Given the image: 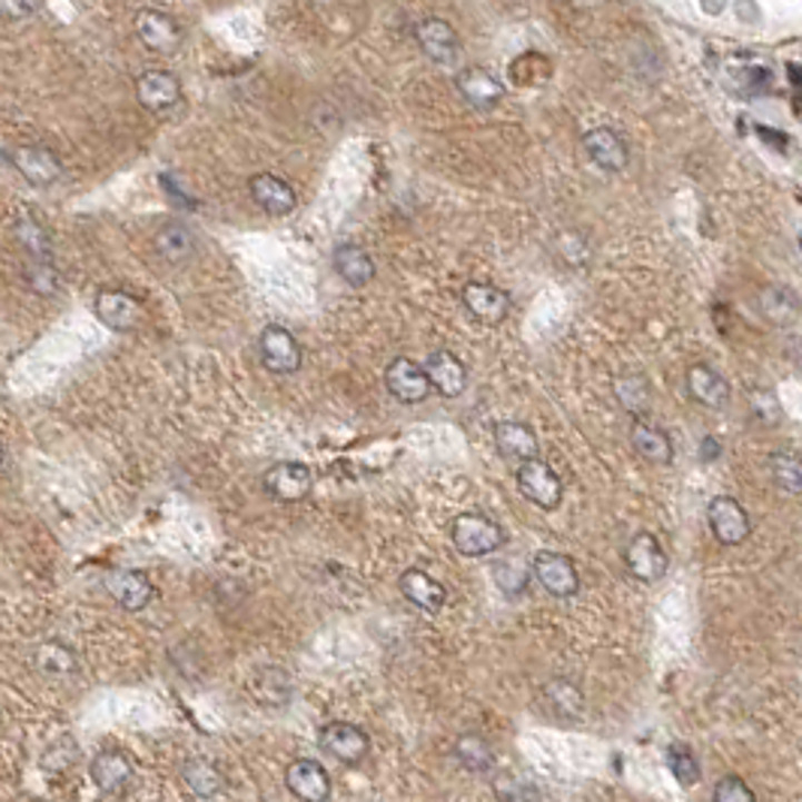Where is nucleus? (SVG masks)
<instances>
[{
    "label": "nucleus",
    "instance_id": "f257e3e1",
    "mask_svg": "<svg viewBox=\"0 0 802 802\" xmlns=\"http://www.w3.org/2000/svg\"><path fill=\"white\" fill-rule=\"evenodd\" d=\"M453 546L468 558H483V555L498 553L507 543V534L498 522L483 516V513H462L453 519Z\"/></svg>",
    "mask_w": 802,
    "mask_h": 802
},
{
    "label": "nucleus",
    "instance_id": "f03ea898",
    "mask_svg": "<svg viewBox=\"0 0 802 802\" xmlns=\"http://www.w3.org/2000/svg\"><path fill=\"white\" fill-rule=\"evenodd\" d=\"M10 167L33 188H52L63 178L61 157L46 146H16L3 151Z\"/></svg>",
    "mask_w": 802,
    "mask_h": 802
},
{
    "label": "nucleus",
    "instance_id": "7ed1b4c3",
    "mask_svg": "<svg viewBox=\"0 0 802 802\" xmlns=\"http://www.w3.org/2000/svg\"><path fill=\"white\" fill-rule=\"evenodd\" d=\"M516 486H519L522 498H528L541 511H555L564 498L562 477L541 458L522 462L516 468Z\"/></svg>",
    "mask_w": 802,
    "mask_h": 802
},
{
    "label": "nucleus",
    "instance_id": "20e7f679",
    "mask_svg": "<svg viewBox=\"0 0 802 802\" xmlns=\"http://www.w3.org/2000/svg\"><path fill=\"white\" fill-rule=\"evenodd\" d=\"M625 564H627V573L634 576L636 583H657L670 567V558H667V549L661 546L655 534L648 532H640L631 537V543L625 546Z\"/></svg>",
    "mask_w": 802,
    "mask_h": 802
},
{
    "label": "nucleus",
    "instance_id": "39448f33",
    "mask_svg": "<svg viewBox=\"0 0 802 802\" xmlns=\"http://www.w3.org/2000/svg\"><path fill=\"white\" fill-rule=\"evenodd\" d=\"M260 359L271 375H296L303 368V344L284 326H266L260 333Z\"/></svg>",
    "mask_w": 802,
    "mask_h": 802
},
{
    "label": "nucleus",
    "instance_id": "423d86ee",
    "mask_svg": "<svg viewBox=\"0 0 802 802\" xmlns=\"http://www.w3.org/2000/svg\"><path fill=\"white\" fill-rule=\"evenodd\" d=\"M706 519L712 534H715L724 546H740V543L749 541L751 519L749 513H745V507H742L736 498H730V495H715V498L709 501Z\"/></svg>",
    "mask_w": 802,
    "mask_h": 802
},
{
    "label": "nucleus",
    "instance_id": "0eeeda50",
    "mask_svg": "<svg viewBox=\"0 0 802 802\" xmlns=\"http://www.w3.org/2000/svg\"><path fill=\"white\" fill-rule=\"evenodd\" d=\"M95 314L97 320L109 326L112 333H133L142 324V303L127 290L103 287L95 296Z\"/></svg>",
    "mask_w": 802,
    "mask_h": 802
},
{
    "label": "nucleus",
    "instance_id": "6e6552de",
    "mask_svg": "<svg viewBox=\"0 0 802 802\" xmlns=\"http://www.w3.org/2000/svg\"><path fill=\"white\" fill-rule=\"evenodd\" d=\"M263 489L284 504H296L311 495L314 474L303 462H278L263 474Z\"/></svg>",
    "mask_w": 802,
    "mask_h": 802
},
{
    "label": "nucleus",
    "instance_id": "1a4fd4ad",
    "mask_svg": "<svg viewBox=\"0 0 802 802\" xmlns=\"http://www.w3.org/2000/svg\"><path fill=\"white\" fill-rule=\"evenodd\" d=\"M320 749L335 758L338 763H354L365 761V754L372 749L368 742V733H365L359 724H350V721H329L324 730H320Z\"/></svg>",
    "mask_w": 802,
    "mask_h": 802
},
{
    "label": "nucleus",
    "instance_id": "9d476101",
    "mask_svg": "<svg viewBox=\"0 0 802 802\" xmlns=\"http://www.w3.org/2000/svg\"><path fill=\"white\" fill-rule=\"evenodd\" d=\"M414 37H417V46L423 49L432 63H440V67H453L462 55V46H458V33L453 31V24L438 16H428V19L417 21L414 28Z\"/></svg>",
    "mask_w": 802,
    "mask_h": 802
},
{
    "label": "nucleus",
    "instance_id": "9b49d317",
    "mask_svg": "<svg viewBox=\"0 0 802 802\" xmlns=\"http://www.w3.org/2000/svg\"><path fill=\"white\" fill-rule=\"evenodd\" d=\"M284 782L299 802H329V796H333L329 772H326L324 763L311 761V758L293 761L284 772Z\"/></svg>",
    "mask_w": 802,
    "mask_h": 802
},
{
    "label": "nucleus",
    "instance_id": "f8f14e48",
    "mask_svg": "<svg viewBox=\"0 0 802 802\" xmlns=\"http://www.w3.org/2000/svg\"><path fill=\"white\" fill-rule=\"evenodd\" d=\"M384 380L386 389H389L393 398L402 402V405H419V402H426L428 393H432L426 368L414 363V359H407V356H398V359L386 365Z\"/></svg>",
    "mask_w": 802,
    "mask_h": 802
},
{
    "label": "nucleus",
    "instance_id": "ddd939ff",
    "mask_svg": "<svg viewBox=\"0 0 802 802\" xmlns=\"http://www.w3.org/2000/svg\"><path fill=\"white\" fill-rule=\"evenodd\" d=\"M534 580L553 594V597H573L580 592V573H576V564L562 553H537L532 562Z\"/></svg>",
    "mask_w": 802,
    "mask_h": 802
},
{
    "label": "nucleus",
    "instance_id": "4468645a",
    "mask_svg": "<svg viewBox=\"0 0 802 802\" xmlns=\"http://www.w3.org/2000/svg\"><path fill=\"white\" fill-rule=\"evenodd\" d=\"M462 303L468 308V314L474 320L486 326H495L501 320H507V314L513 308L511 293L501 290L495 284H483V281H471L465 284L462 290Z\"/></svg>",
    "mask_w": 802,
    "mask_h": 802
},
{
    "label": "nucleus",
    "instance_id": "2eb2a0df",
    "mask_svg": "<svg viewBox=\"0 0 802 802\" xmlns=\"http://www.w3.org/2000/svg\"><path fill=\"white\" fill-rule=\"evenodd\" d=\"M106 592L112 594V601L127 613H139L151 604L155 597V585L142 571H130V567H118L109 571L106 576Z\"/></svg>",
    "mask_w": 802,
    "mask_h": 802
},
{
    "label": "nucleus",
    "instance_id": "dca6fc26",
    "mask_svg": "<svg viewBox=\"0 0 802 802\" xmlns=\"http://www.w3.org/2000/svg\"><path fill=\"white\" fill-rule=\"evenodd\" d=\"M585 155L592 160L594 167L604 169V172H622L631 160L627 142L622 133H615L613 127H594L583 136Z\"/></svg>",
    "mask_w": 802,
    "mask_h": 802
},
{
    "label": "nucleus",
    "instance_id": "f3484780",
    "mask_svg": "<svg viewBox=\"0 0 802 802\" xmlns=\"http://www.w3.org/2000/svg\"><path fill=\"white\" fill-rule=\"evenodd\" d=\"M250 199L257 202V209H263L271 218H284L296 209V190H293L290 181L284 178L271 176V172H257L250 176L248 181Z\"/></svg>",
    "mask_w": 802,
    "mask_h": 802
},
{
    "label": "nucleus",
    "instance_id": "a211bd4d",
    "mask_svg": "<svg viewBox=\"0 0 802 802\" xmlns=\"http://www.w3.org/2000/svg\"><path fill=\"white\" fill-rule=\"evenodd\" d=\"M423 368H426L432 389L440 393L444 398H458L465 393V386H468V368H465V363H462L456 354H449V350H435Z\"/></svg>",
    "mask_w": 802,
    "mask_h": 802
},
{
    "label": "nucleus",
    "instance_id": "6ab92c4d",
    "mask_svg": "<svg viewBox=\"0 0 802 802\" xmlns=\"http://www.w3.org/2000/svg\"><path fill=\"white\" fill-rule=\"evenodd\" d=\"M685 386H687V396L694 398L697 405L709 407V410H721V407H727L730 402V384L724 377L706 363H697L687 368L685 375Z\"/></svg>",
    "mask_w": 802,
    "mask_h": 802
},
{
    "label": "nucleus",
    "instance_id": "aec40b11",
    "mask_svg": "<svg viewBox=\"0 0 802 802\" xmlns=\"http://www.w3.org/2000/svg\"><path fill=\"white\" fill-rule=\"evenodd\" d=\"M456 88L465 103H471L474 109H495L504 97V85L483 67H465L462 73L456 76Z\"/></svg>",
    "mask_w": 802,
    "mask_h": 802
},
{
    "label": "nucleus",
    "instance_id": "412c9836",
    "mask_svg": "<svg viewBox=\"0 0 802 802\" xmlns=\"http://www.w3.org/2000/svg\"><path fill=\"white\" fill-rule=\"evenodd\" d=\"M91 782L106 793V796H121L133 782V766L121 751H100L91 761Z\"/></svg>",
    "mask_w": 802,
    "mask_h": 802
},
{
    "label": "nucleus",
    "instance_id": "4be33fe9",
    "mask_svg": "<svg viewBox=\"0 0 802 802\" xmlns=\"http://www.w3.org/2000/svg\"><path fill=\"white\" fill-rule=\"evenodd\" d=\"M495 447L504 458L511 462H532L541 453V440L534 435L532 426L525 423H516V419H504V423H495Z\"/></svg>",
    "mask_w": 802,
    "mask_h": 802
},
{
    "label": "nucleus",
    "instance_id": "5701e85b",
    "mask_svg": "<svg viewBox=\"0 0 802 802\" xmlns=\"http://www.w3.org/2000/svg\"><path fill=\"white\" fill-rule=\"evenodd\" d=\"M136 33L151 52H176L181 42V28L160 10L136 12Z\"/></svg>",
    "mask_w": 802,
    "mask_h": 802
},
{
    "label": "nucleus",
    "instance_id": "b1692460",
    "mask_svg": "<svg viewBox=\"0 0 802 802\" xmlns=\"http://www.w3.org/2000/svg\"><path fill=\"white\" fill-rule=\"evenodd\" d=\"M136 97L151 112H167L181 100V82L167 70H148L136 82Z\"/></svg>",
    "mask_w": 802,
    "mask_h": 802
},
{
    "label": "nucleus",
    "instance_id": "393cba45",
    "mask_svg": "<svg viewBox=\"0 0 802 802\" xmlns=\"http://www.w3.org/2000/svg\"><path fill=\"white\" fill-rule=\"evenodd\" d=\"M398 588H402V594H405L410 604L426 610V613H440L444 604H447L444 585H440L435 576H428L426 571H419V567H410V571L402 573Z\"/></svg>",
    "mask_w": 802,
    "mask_h": 802
},
{
    "label": "nucleus",
    "instance_id": "a878e982",
    "mask_svg": "<svg viewBox=\"0 0 802 802\" xmlns=\"http://www.w3.org/2000/svg\"><path fill=\"white\" fill-rule=\"evenodd\" d=\"M333 266L350 287H368V284L375 281L377 269L372 254H368L363 245H354V241H344V245L335 248Z\"/></svg>",
    "mask_w": 802,
    "mask_h": 802
},
{
    "label": "nucleus",
    "instance_id": "bb28decb",
    "mask_svg": "<svg viewBox=\"0 0 802 802\" xmlns=\"http://www.w3.org/2000/svg\"><path fill=\"white\" fill-rule=\"evenodd\" d=\"M155 250L157 257L169 266H185V263L197 254V236L190 232L185 224H167V227L157 229L155 236Z\"/></svg>",
    "mask_w": 802,
    "mask_h": 802
},
{
    "label": "nucleus",
    "instance_id": "cd10ccee",
    "mask_svg": "<svg viewBox=\"0 0 802 802\" xmlns=\"http://www.w3.org/2000/svg\"><path fill=\"white\" fill-rule=\"evenodd\" d=\"M631 444L652 465H670L673 462V440H670L667 432L652 426L643 417H636L634 426H631Z\"/></svg>",
    "mask_w": 802,
    "mask_h": 802
},
{
    "label": "nucleus",
    "instance_id": "c85d7f7f",
    "mask_svg": "<svg viewBox=\"0 0 802 802\" xmlns=\"http://www.w3.org/2000/svg\"><path fill=\"white\" fill-rule=\"evenodd\" d=\"M181 782H185V788H188L194 796H199V800H215L220 791H224V772L215 766V763L209 761H190L185 763V770H181Z\"/></svg>",
    "mask_w": 802,
    "mask_h": 802
},
{
    "label": "nucleus",
    "instance_id": "c756f323",
    "mask_svg": "<svg viewBox=\"0 0 802 802\" xmlns=\"http://www.w3.org/2000/svg\"><path fill=\"white\" fill-rule=\"evenodd\" d=\"M543 694L549 700V706H553L558 715H564V719L580 721L585 715L583 691L573 685V682H567V679H553V682H546Z\"/></svg>",
    "mask_w": 802,
    "mask_h": 802
},
{
    "label": "nucleus",
    "instance_id": "7c9ffc66",
    "mask_svg": "<svg viewBox=\"0 0 802 802\" xmlns=\"http://www.w3.org/2000/svg\"><path fill=\"white\" fill-rule=\"evenodd\" d=\"M761 311L770 317L772 324L788 326L800 317V303L788 287L782 284H772V287H763L761 290Z\"/></svg>",
    "mask_w": 802,
    "mask_h": 802
},
{
    "label": "nucleus",
    "instance_id": "2f4dec72",
    "mask_svg": "<svg viewBox=\"0 0 802 802\" xmlns=\"http://www.w3.org/2000/svg\"><path fill=\"white\" fill-rule=\"evenodd\" d=\"M613 389H615V398H618V405L625 407L627 414H634V417H643L648 410V405H652V389H648L646 380L640 375H634V372L615 377Z\"/></svg>",
    "mask_w": 802,
    "mask_h": 802
},
{
    "label": "nucleus",
    "instance_id": "473e14b6",
    "mask_svg": "<svg viewBox=\"0 0 802 802\" xmlns=\"http://www.w3.org/2000/svg\"><path fill=\"white\" fill-rule=\"evenodd\" d=\"M770 471L775 486L788 495H802V456L793 449H779L770 456Z\"/></svg>",
    "mask_w": 802,
    "mask_h": 802
},
{
    "label": "nucleus",
    "instance_id": "72a5a7b5",
    "mask_svg": "<svg viewBox=\"0 0 802 802\" xmlns=\"http://www.w3.org/2000/svg\"><path fill=\"white\" fill-rule=\"evenodd\" d=\"M456 758L458 763L471 772H489L492 761H495L489 742L483 740V736H474V733H468V736H462V740L456 742Z\"/></svg>",
    "mask_w": 802,
    "mask_h": 802
},
{
    "label": "nucleus",
    "instance_id": "f704fd0d",
    "mask_svg": "<svg viewBox=\"0 0 802 802\" xmlns=\"http://www.w3.org/2000/svg\"><path fill=\"white\" fill-rule=\"evenodd\" d=\"M667 766L682 788H694L700 782V761L694 758V751L682 742H673L667 749Z\"/></svg>",
    "mask_w": 802,
    "mask_h": 802
},
{
    "label": "nucleus",
    "instance_id": "c9c22d12",
    "mask_svg": "<svg viewBox=\"0 0 802 802\" xmlns=\"http://www.w3.org/2000/svg\"><path fill=\"white\" fill-rule=\"evenodd\" d=\"M16 229H19L21 248H24V250H28V254H31V260L52 263V250H49V236L42 232V227H40V224H37V220L19 218V224H16Z\"/></svg>",
    "mask_w": 802,
    "mask_h": 802
},
{
    "label": "nucleus",
    "instance_id": "e433bc0d",
    "mask_svg": "<svg viewBox=\"0 0 802 802\" xmlns=\"http://www.w3.org/2000/svg\"><path fill=\"white\" fill-rule=\"evenodd\" d=\"M492 576H495V585H498L504 594H522L528 588V571L519 567V564L513 562H495L492 567Z\"/></svg>",
    "mask_w": 802,
    "mask_h": 802
},
{
    "label": "nucleus",
    "instance_id": "4c0bfd02",
    "mask_svg": "<svg viewBox=\"0 0 802 802\" xmlns=\"http://www.w3.org/2000/svg\"><path fill=\"white\" fill-rule=\"evenodd\" d=\"M749 405L751 414L761 419L763 426H779L782 423V405H779V398L772 396L770 389H751Z\"/></svg>",
    "mask_w": 802,
    "mask_h": 802
},
{
    "label": "nucleus",
    "instance_id": "58836bf2",
    "mask_svg": "<svg viewBox=\"0 0 802 802\" xmlns=\"http://www.w3.org/2000/svg\"><path fill=\"white\" fill-rule=\"evenodd\" d=\"M712 802H758V796L740 775H724L712 791Z\"/></svg>",
    "mask_w": 802,
    "mask_h": 802
},
{
    "label": "nucleus",
    "instance_id": "ea45409f",
    "mask_svg": "<svg viewBox=\"0 0 802 802\" xmlns=\"http://www.w3.org/2000/svg\"><path fill=\"white\" fill-rule=\"evenodd\" d=\"M28 281L37 293H55L58 290V275H55L52 263L31 260L28 263Z\"/></svg>",
    "mask_w": 802,
    "mask_h": 802
},
{
    "label": "nucleus",
    "instance_id": "a19ab883",
    "mask_svg": "<svg viewBox=\"0 0 802 802\" xmlns=\"http://www.w3.org/2000/svg\"><path fill=\"white\" fill-rule=\"evenodd\" d=\"M40 12V0H0V19L28 21Z\"/></svg>",
    "mask_w": 802,
    "mask_h": 802
},
{
    "label": "nucleus",
    "instance_id": "79ce46f5",
    "mask_svg": "<svg viewBox=\"0 0 802 802\" xmlns=\"http://www.w3.org/2000/svg\"><path fill=\"white\" fill-rule=\"evenodd\" d=\"M558 248H562V257L571 266H583L588 260V245H585L583 236H573V232H564L558 239Z\"/></svg>",
    "mask_w": 802,
    "mask_h": 802
},
{
    "label": "nucleus",
    "instance_id": "37998d69",
    "mask_svg": "<svg viewBox=\"0 0 802 802\" xmlns=\"http://www.w3.org/2000/svg\"><path fill=\"white\" fill-rule=\"evenodd\" d=\"M719 456H721L719 438H703V444H700V458H703V462H715Z\"/></svg>",
    "mask_w": 802,
    "mask_h": 802
},
{
    "label": "nucleus",
    "instance_id": "c03bdc74",
    "mask_svg": "<svg viewBox=\"0 0 802 802\" xmlns=\"http://www.w3.org/2000/svg\"><path fill=\"white\" fill-rule=\"evenodd\" d=\"M0 465H3V449H0Z\"/></svg>",
    "mask_w": 802,
    "mask_h": 802
},
{
    "label": "nucleus",
    "instance_id": "a18cd8bd",
    "mask_svg": "<svg viewBox=\"0 0 802 802\" xmlns=\"http://www.w3.org/2000/svg\"><path fill=\"white\" fill-rule=\"evenodd\" d=\"M800 250H802V232H800Z\"/></svg>",
    "mask_w": 802,
    "mask_h": 802
}]
</instances>
